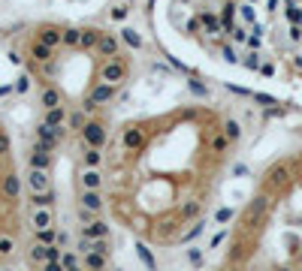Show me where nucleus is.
Returning a JSON list of instances; mask_svg holds the SVG:
<instances>
[{
	"label": "nucleus",
	"mask_w": 302,
	"mask_h": 271,
	"mask_svg": "<svg viewBox=\"0 0 302 271\" xmlns=\"http://www.w3.org/2000/svg\"><path fill=\"white\" fill-rule=\"evenodd\" d=\"M100 79L109 82V84H124V79H127V61H124L121 54L109 58L103 63V69H100Z\"/></svg>",
	"instance_id": "1"
},
{
	"label": "nucleus",
	"mask_w": 302,
	"mask_h": 271,
	"mask_svg": "<svg viewBox=\"0 0 302 271\" xmlns=\"http://www.w3.org/2000/svg\"><path fill=\"white\" fill-rule=\"evenodd\" d=\"M82 235H85V238H91V241H97V238H109V223L91 220L88 226H82Z\"/></svg>",
	"instance_id": "2"
},
{
	"label": "nucleus",
	"mask_w": 302,
	"mask_h": 271,
	"mask_svg": "<svg viewBox=\"0 0 302 271\" xmlns=\"http://www.w3.org/2000/svg\"><path fill=\"white\" fill-rule=\"evenodd\" d=\"M88 271H109V256H103V253L91 250V253H85V262H82Z\"/></svg>",
	"instance_id": "3"
},
{
	"label": "nucleus",
	"mask_w": 302,
	"mask_h": 271,
	"mask_svg": "<svg viewBox=\"0 0 302 271\" xmlns=\"http://www.w3.org/2000/svg\"><path fill=\"white\" fill-rule=\"evenodd\" d=\"M103 196L97 193V190H85L82 193V208H88V211H103Z\"/></svg>",
	"instance_id": "4"
},
{
	"label": "nucleus",
	"mask_w": 302,
	"mask_h": 271,
	"mask_svg": "<svg viewBox=\"0 0 302 271\" xmlns=\"http://www.w3.org/2000/svg\"><path fill=\"white\" fill-rule=\"evenodd\" d=\"M27 184L33 187V193H46V190H48L46 169H33V172H30V178H27Z\"/></svg>",
	"instance_id": "5"
},
{
	"label": "nucleus",
	"mask_w": 302,
	"mask_h": 271,
	"mask_svg": "<svg viewBox=\"0 0 302 271\" xmlns=\"http://www.w3.org/2000/svg\"><path fill=\"white\" fill-rule=\"evenodd\" d=\"M82 184H85V190H97L103 184V175L97 169H88V172H82Z\"/></svg>",
	"instance_id": "6"
},
{
	"label": "nucleus",
	"mask_w": 302,
	"mask_h": 271,
	"mask_svg": "<svg viewBox=\"0 0 302 271\" xmlns=\"http://www.w3.org/2000/svg\"><path fill=\"white\" fill-rule=\"evenodd\" d=\"M12 253H15V232H12V235H3V232H0V256L9 259Z\"/></svg>",
	"instance_id": "7"
},
{
	"label": "nucleus",
	"mask_w": 302,
	"mask_h": 271,
	"mask_svg": "<svg viewBox=\"0 0 302 271\" xmlns=\"http://www.w3.org/2000/svg\"><path fill=\"white\" fill-rule=\"evenodd\" d=\"M33 226L37 229H51V211H46V208L33 211Z\"/></svg>",
	"instance_id": "8"
},
{
	"label": "nucleus",
	"mask_w": 302,
	"mask_h": 271,
	"mask_svg": "<svg viewBox=\"0 0 302 271\" xmlns=\"http://www.w3.org/2000/svg\"><path fill=\"white\" fill-rule=\"evenodd\" d=\"M61 262H64V268H67V271H70V268H76V265H79V253H64Z\"/></svg>",
	"instance_id": "9"
},
{
	"label": "nucleus",
	"mask_w": 302,
	"mask_h": 271,
	"mask_svg": "<svg viewBox=\"0 0 302 271\" xmlns=\"http://www.w3.org/2000/svg\"><path fill=\"white\" fill-rule=\"evenodd\" d=\"M94 250L103 253V256H109V253H112V247H109V241H106V238H97V241H94Z\"/></svg>",
	"instance_id": "10"
},
{
	"label": "nucleus",
	"mask_w": 302,
	"mask_h": 271,
	"mask_svg": "<svg viewBox=\"0 0 302 271\" xmlns=\"http://www.w3.org/2000/svg\"><path fill=\"white\" fill-rule=\"evenodd\" d=\"M37 238H40L43 244H51V241H58V235L51 232V229H40V235H37Z\"/></svg>",
	"instance_id": "11"
},
{
	"label": "nucleus",
	"mask_w": 302,
	"mask_h": 271,
	"mask_svg": "<svg viewBox=\"0 0 302 271\" xmlns=\"http://www.w3.org/2000/svg\"><path fill=\"white\" fill-rule=\"evenodd\" d=\"M48 262H61V250L55 244H48Z\"/></svg>",
	"instance_id": "12"
},
{
	"label": "nucleus",
	"mask_w": 302,
	"mask_h": 271,
	"mask_svg": "<svg viewBox=\"0 0 302 271\" xmlns=\"http://www.w3.org/2000/svg\"><path fill=\"white\" fill-rule=\"evenodd\" d=\"M43 271H67V268H64V262H46Z\"/></svg>",
	"instance_id": "13"
},
{
	"label": "nucleus",
	"mask_w": 302,
	"mask_h": 271,
	"mask_svg": "<svg viewBox=\"0 0 302 271\" xmlns=\"http://www.w3.org/2000/svg\"><path fill=\"white\" fill-rule=\"evenodd\" d=\"M70 271H88V268H85V265H76V268H70Z\"/></svg>",
	"instance_id": "14"
},
{
	"label": "nucleus",
	"mask_w": 302,
	"mask_h": 271,
	"mask_svg": "<svg viewBox=\"0 0 302 271\" xmlns=\"http://www.w3.org/2000/svg\"><path fill=\"white\" fill-rule=\"evenodd\" d=\"M0 259H3V256H0Z\"/></svg>",
	"instance_id": "15"
}]
</instances>
